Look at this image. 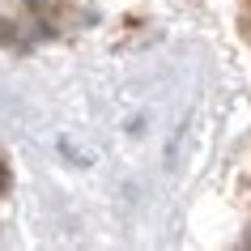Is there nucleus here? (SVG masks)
Masks as SVG:
<instances>
[{
  "instance_id": "nucleus-1",
  "label": "nucleus",
  "mask_w": 251,
  "mask_h": 251,
  "mask_svg": "<svg viewBox=\"0 0 251 251\" xmlns=\"http://www.w3.org/2000/svg\"><path fill=\"white\" fill-rule=\"evenodd\" d=\"M0 187H4V171H0Z\"/></svg>"
}]
</instances>
